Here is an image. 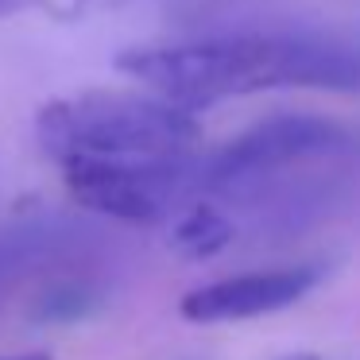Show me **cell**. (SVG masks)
<instances>
[{
    "label": "cell",
    "instance_id": "5",
    "mask_svg": "<svg viewBox=\"0 0 360 360\" xmlns=\"http://www.w3.org/2000/svg\"><path fill=\"white\" fill-rule=\"evenodd\" d=\"M314 283H318V267L244 271V275H233V279H217V283L190 290L179 302V310L186 321H198V326L244 321V318H259V314H271L298 302Z\"/></svg>",
    "mask_w": 360,
    "mask_h": 360
},
{
    "label": "cell",
    "instance_id": "6",
    "mask_svg": "<svg viewBox=\"0 0 360 360\" xmlns=\"http://www.w3.org/2000/svg\"><path fill=\"white\" fill-rule=\"evenodd\" d=\"M233 240V225L221 217L213 205H190L179 221L171 225V244L182 256H213L217 248Z\"/></svg>",
    "mask_w": 360,
    "mask_h": 360
},
{
    "label": "cell",
    "instance_id": "9",
    "mask_svg": "<svg viewBox=\"0 0 360 360\" xmlns=\"http://www.w3.org/2000/svg\"><path fill=\"white\" fill-rule=\"evenodd\" d=\"M0 360H51V356H43V352H27V356H0Z\"/></svg>",
    "mask_w": 360,
    "mask_h": 360
},
{
    "label": "cell",
    "instance_id": "2",
    "mask_svg": "<svg viewBox=\"0 0 360 360\" xmlns=\"http://www.w3.org/2000/svg\"><path fill=\"white\" fill-rule=\"evenodd\" d=\"M39 148L55 163L70 159H167L186 155L202 136L194 109L159 94L55 97L35 117Z\"/></svg>",
    "mask_w": 360,
    "mask_h": 360
},
{
    "label": "cell",
    "instance_id": "11",
    "mask_svg": "<svg viewBox=\"0 0 360 360\" xmlns=\"http://www.w3.org/2000/svg\"><path fill=\"white\" fill-rule=\"evenodd\" d=\"M82 4H112V0H82Z\"/></svg>",
    "mask_w": 360,
    "mask_h": 360
},
{
    "label": "cell",
    "instance_id": "7",
    "mask_svg": "<svg viewBox=\"0 0 360 360\" xmlns=\"http://www.w3.org/2000/svg\"><path fill=\"white\" fill-rule=\"evenodd\" d=\"M27 252H32L27 244H0V283L8 279V271H12V267H16L24 256H27Z\"/></svg>",
    "mask_w": 360,
    "mask_h": 360
},
{
    "label": "cell",
    "instance_id": "10",
    "mask_svg": "<svg viewBox=\"0 0 360 360\" xmlns=\"http://www.w3.org/2000/svg\"><path fill=\"white\" fill-rule=\"evenodd\" d=\"M283 360H318L314 352H295V356H283Z\"/></svg>",
    "mask_w": 360,
    "mask_h": 360
},
{
    "label": "cell",
    "instance_id": "1",
    "mask_svg": "<svg viewBox=\"0 0 360 360\" xmlns=\"http://www.w3.org/2000/svg\"><path fill=\"white\" fill-rule=\"evenodd\" d=\"M117 70L140 82L148 94L186 109L264 89L360 94L356 47L295 35H236L171 47H132L117 55Z\"/></svg>",
    "mask_w": 360,
    "mask_h": 360
},
{
    "label": "cell",
    "instance_id": "3",
    "mask_svg": "<svg viewBox=\"0 0 360 360\" xmlns=\"http://www.w3.org/2000/svg\"><path fill=\"white\" fill-rule=\"evenodd\" d=\"M63 182L78 205L128 225H151L171 217L182 198L202 190V163L186 155L167 159H70Z\"/></svg>",
    "mask_w": 360,
    "mask_h": 360
},
{
    "label": "cell",
    "instance_id": "4",
    "mask_svg": "<svg viewBox=\"0 0 360 360\" xmlns=\"http://www.w3.org/2000/svg\"><path fill=\"white\" fill-rule=\"evenodd\" d=\"M345 143V132L333 120L321 117H275L264 124L248 128L233 143L217 151L213 159L202 163V190L221 186H240L248 179L271 174L279 167L302 163L318 151H333Z\"/></svg>",
    "mask_w": 360,
    "mask_h": 360
},
{
    "label": "cell",
    "instance_id": "8",
    "mask_svg": "<svg viewBox=\"0 0 360 360\" xmlns=\"http://www.w3.org/2000/svg\"><path fill=\"white\" fill-rule=\"evenodd\" d=\"M43 0H0V20H12V16H24V12L39 8Z\"/></svg>",
    "mask_w": 360,
    "mask_h": 360
}]
</instances>
